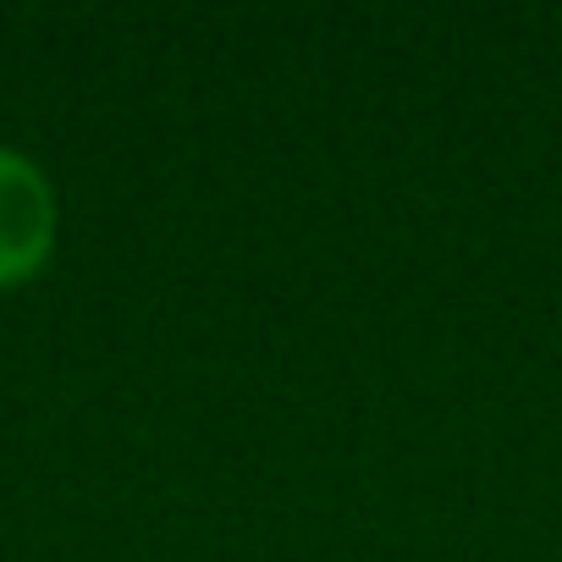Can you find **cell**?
I'll return each mask as SVG.
<instances>
[{"instance_id":"6da1fadb","label":"cell","mask_w":562,"mask_h":562,"mask_svg":"<svg viewBox=\"0 0 562 562\" xmlns=\"http://www.w3.org/2000/svg\"><path fill=\"white\" fill-rule=\"evenodd\" d=\"M56 237V199L34 160L0 149V281L29 276Z\"/></svg>"}]
</instances>
